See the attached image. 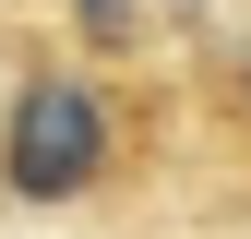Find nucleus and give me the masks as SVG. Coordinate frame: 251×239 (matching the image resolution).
<instances>
[{
    "label": "nucleus",
    "instance_id": "nucleus-1",
    "mask_svg": "<svg viewBox=\"0 0 251 239\" xmlns=\"http://www.w3.org/2000/svg\"><path fill=\"white\" fill-rule=\"evenodd\" d=\"M108 96L84 72H36L12 96V120H0V179H12L24 203H72V191H96L108 179Z\"/></svg>",
    "mask_w": 251,
    "mask_h": 239
},
{
    "label": "nucleus",
    "instance_id": "nucleus-2",
    "mask_svg": "<svg viewBox=\"0 0 251 239\" xmlns=\"http://www.w3.org/2000/svg\"><path fill=\"white\" fill-rule=\"evenodd\" d=\"M84 36H96V48H120V36H132V0H84Z\"/></svg>",
    "mask_w": 251,
    "mask_h": 239
},
{
    "label": "nucleus",
    "instance_id": "nucleus-3",
    "mask_svg": "<svg viewBox=\"0 0 251 239\" xmlns=\"http://www.w3.org/2000/svg\"><path fill=\"white\" fill-rule=\"evenodd\" d=\"M179 12H192V0H179Z\"/></svg>",
    "mask_w": 251,
    "mask_h": 239
}]
</instances>
